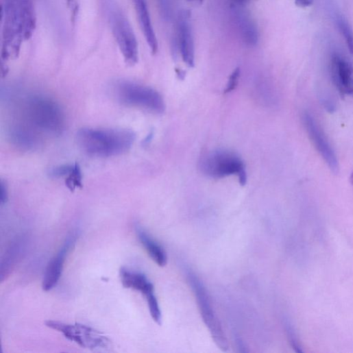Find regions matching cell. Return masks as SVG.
<instances>
[{
  "mask_svg": "<svg viewBox=\"0 0 353 353\" xmlns=\"http://www.w3.org/2000/svg\"><path fill=\"white\" fill-rule=\"evenodd\" d=\"M350 184L353 186V172L352 173L351 175H350Z\"/></svg>",
  "mask_w": 353,
  "mask_h": 353,
  "instance_id": "4dcf8cb0",
  "label": "cell"
},
{
  "mask_svg": "<svg viewBox=\"0 0 353 353\" xmlns=\"http://www.w3.org/2000/svg\"><path fill=\"white\" fill-rule=\"evenodd\" d=\"M36 27L32 0H4L3 57H16Z\"/></svg>",
  "mask_w": 353,
  "mask_h": 353,
  "instance_id": "6da1fadb",
  "label": "cell"
},
{
  "mask_svg": "<svg viewBox=\"0 0 353 353\" xmlns=\"http://www.w3.org/2000/svg\"><path fill=\"white\" fill-rule=\"evenodd\" d=\"M314 0H295V4L300 8H307L312 5Z\"/></svg>",
  "mask_w": 353,
  "mask_h": 353,
  "instance_id": "484cf974",
  "label": "cell"
},
{
  "mask_svg": "<svg viewBox=\"0 0 353 353\" xmlns=\"http://www.w3.org/2000/svg\"><path fill=\"white\" fill-rule=\"evenodd\" d=\"M231 13L234 25L243 42L249 47L256 46L259 40L258 29L244 5L232 3Z\"/></svg>",
  "mask_w": 353,
  "mask_h": 353,
  "instance_id": "8fae6325",
  "label": "cell"
},
{
  "mask_svg": "<svg viewBox=\"0 0 353 353\" xmlns=\"http://www.w3.org/2000/svg\"><path fill=\"white\" fill-rule=\"evenodd\" d=\"M136 138V134L127 129L83 128L76 135L80 149L97 158L123 155L132 149Z\"/></svg>",
  "mask_w": 353,
  "mask_h": 353,
  "instance_id": "7a4b0ae2",
  "label": "cell"
},
{
  "mask_svg": "<svg viewBox=\"0 0 353 353\" xmlns=\"http://www.w3.org/2000/svg\"><path fill=\"white\" fill-rule=\"evenodd\" d=\"M147 300L149 311L154 320L159 325L162 324V313L158 302V300L154 294V291L148 293L145 295Z\"/></svg>",
  "mask_w": 353,
  "mask_h": 353,
  "instance_id": "44dd1931",
  "label": "cell"
},
{
  "mask_svg": "<svg viewBox=\"0 0 353 353\" xmlns=\"http://www.w3.org/2000/svg\"><path fill=\"white\" fill-rule=\"evenodd\" d=\"M331 73L333 82L341 95H353V73L352 65L337 54L331 59Z\"/></svg>",
  "mask_w": 353,
  "mask_h": 353,
  "instance_id": "4fadbf2b",
  "label": "cell"
},
{
  "mask_svg": "<svg viewBox=\"0 0 353 353\" xmlns=\"http://www.w3.org/2000/svg\"><path fill=\"white\" fill-rule=\"evenodd\" d=\"M188 2H189L190 3L194 5H201L203 2H204V0H187Z\"/></svg>",
  "mask_w": 353,
  "mask_h": 353,
  "instance_id": "4316f807",
  "label": "cell"
},
{
  "mask_svg": "<svg viewBox=\"0 0 353 353\" xmlns=\"http://www.w3.org/2000/svg\"><path fill=\"white\" fill-rule=\"evenodd\" d=\"M200 168L205 175L213 179L236 175L242 186L247 182L243 161L238 154L228 150L218 149L208 154L202 159Z\"/></svg>",
  "mask_w": 353,
  "mask_h": 353,
  "instance_id": "8992f818",
  "label": "cell"
},
{
  "mask_svg": "<svg viewBox=\"0 0 353 353\" xmlns=\"http://www.w3.org/2000/svg\"><path fill=\"white\" fill-rule=\"evenodd\" d=\"M136 231L138 239L148 252L151 258L160 267L167 264V256L163 248L158 245L150 235L140 226L137 225Z\"/></svg>",
  "mask_w": 353,
  "mask_h": 353,
  "instance_id": "2e32d148",
  "label": "cell"
},
{
  "mask_svg": "<svg viewBox=\"0 0 353 353\" xmlns=\"http://www.w3.org/2000/svg\"><path fill=\"white\" fill-rule=\"evenodd\" d=\"M187 277L195 295L201 315L215 343L222 351H227L228 349L227 339L212 307L210 297L203 283L191 272L188 273Z\"/></svg>",
  "mask_w": 353,
  "mask_h": 353,
  "instance_id": "52a82bcc",
  "label": "cell"
},
{
  "mask_svg": "<svg viewBox=\"0 0 353 353\" xmlns=\"http://www.w3.org/2000/svg\"><path fill=\"white\" fill-rule=\"evenodd\" d=\"M24 112L29 125L44 133L59 135L65 126V117L60 106L44 95H33L26 100Z\"/></svg>",
  "mask_w": 353,
  "mask_h": 353,
  "instance_id": "277c9868",
  "label": "cell"
},
{
  "mask_svg": "<svg viewBox=\"0 0 353 353\" xmlns=\"http://www.w3.org/2000/svg\"><path fill=\"white\" fill-rule=\"evenodd\" d=\"M65 183L68 188L74 191L76 188L82 187V173L81 168L77 163L75 164V167L71 174L66 177Z\"/></svg>",
  "mask_w": 353,
  "mask_h": 353,
  "instance_id": "ffe728a7",
  "label": "cell"
},
{
  "mask_svg": "<svg viewBox=\"0 0 353 353\" xmlns=\"http://www.w3.org/2000/svg\"><path fill=\"white\" fill-rule=\"evenodd\" d=\"M78 235V231L73 230L66 239L58 254L49 263L42 280V289L45 291H51L60 281L66 258L74 247Z\"/></svg>",
  "mask_w": 353,
  "mask_h": 353,
  "instance_id": "9c48e42d",
  "label": "cell"
},
{
  "mask_svg": "<svg viewBox=\"0 0 353 353\" xmlns=\"http://www.w3.org/2000/svg\"><path fill=\"white\" fill-rule=\"evenodd\" d=\"M177 37L181 57L188 67L195 66V43L190 13L179 12L177 20Z\"/></svg>",
  "mask_w": 353,
  "mask_h": 353,
  "instance_id": "30bf717a",
  "label": "cell"
},
{
  "mask_svg": "<svg viewBox=\"0 0 353 353\" xmlns=\"http://www.w3.org/2000/svg\"><path fill=\"white\" fill-rule=\"evenodd\" d=\"M139 24L153 54L158 51V42L153 26L147 0H133Z\"/></svg>",
  "mask_w": 353,
  "mask_h": 353,
  "instance_id": "5bb4252c",
  "label": "cell"
},
{
  "mask_svg": "<svg viewBox=\"0 0 353 353\" xmlns=\"http://www.w3.org/2000/svg\"><path fill=\"white\" fill-rule=\"evenodd\" d=\"M248 1H250V0H232V3L245 5Z\"/></svg>",
  "mask_w": 353,
  "mask_h": 353,
  "instance_id": "83f0119b",
  "label": "cell"
},
{
  "mask_svg": "<svg viewBox=\"0 0 353 353\" xmlns=\"http://www.w3.org/2000/svg\"><path fill=\"white\" fill-rule=\"evenodd\" d=\"M115 42L125 62L134 66L139 60V47L134 30L117 0H100Z\"/></svg>",
  "mask_w": 353,
  "mask_h": 353,
  "instance_id": "3957f363",
  "label": "cell"
},
{
  "mask_svg": "<svg viewBox=\"0 0 353 353\" xmlns=\"http://www.w3.org/2000/svg\"><path fill=\"white\" fill-rule=\"evenodd\" d=\"M45 324L84 348L105 349L110 345V340L102 332L83 324H71L51 320L46 321Z\"/></svg>",
  "mask_w": 353,
  "mask_h": 353,
  "instance_id": "ba28073f",
  "label": "cell"
},
{
  "mask_svg": "<svg viewBox=\"0 0 353 353\" xmlns=\"http://www.w3.org/2000/svg\"><path fill=\"white\" fill-rule=\"evenodd\" d=\"M289 339L291 341V343L292 344V346L293 348L298 352H302V350H301V348L299 345L298 342L297 341L296 337L295 336V334L293 333L292 329L289 327L287 329Z\"/></svg>",
  "mask_w": 353,
  "mask_h": 353,
  "instance_id": "d4e9b609",
  "label": "cell"
},
{
  "mask_svg": "<svg viewBox=\"0 0 353 353\" xmlns=\"http://www.w3.org/2000/svg\"><path fill=\"white\" fill-rule=\"evenodd\" d=\"M9 137L14 145L23 149L33 150L39 145L36 132L23 125L12 126L9 130Z\"/></svg>",
  "mask_w": 353,
  "mask_h": 353,
  "instance_id": "9a60e30c",
  "label": "cell"
},
{
  "mask_svg": "<svg viewBox=\"0 0 353 353\" xmlns=\"http://www.w3.org/2000/svg\"><path fill=\"white\" fill-rule=\"evenodd\" d=\"M177 73L180 78L183 79L184 77V72L181 70H177Z\"/></svg>",
  "mask_w": 353,
  "mask_h": 353,
  "instance_id": "f1b7e54d",
  "label": "cell"
},
{
  "mask_svg": "<svg viewBox=\"0 0 353 353\" xmlns=\"http://www.w3.org/2000/svg\"><path fill=\"white\" fill-rule=\"evenodd\" d=\"M68 1V3L70 6H73L75 3V0H67Z\"/></svg>",
  "mask_w": 353,
  "mask_h": 353,
  "instance_id": "f546056e",
  "label": "cell"
},
{
  "mask_svg": "<svg viewBox=\"0 0 353 353\" xmlns=\"http://www.w3.org/2000/svg\"><path fill=\"white\" fill-rule=\"evenodd\" d=\"M121 278L123 287L141 292L145 295L154 291V287L143 273L134 272L127 269L121 270Z\"/></svg>",
  "mask_w": 353,
  "mask_h": 353,
  "instance_id": "e0dca14e",
  "label": "cell"
},
{
  "mask_svg": "<svg viewBox=\"0 0 353 353\" xmlns=\"http://www.w3.org/2000/svg\"><path fill=\"white\" fill-rule=\"evenodd\" d=\"M113 86L114 95L124 104L157 113H162L165 110L162 95L151 87L129 80L117 81Z\"/></svg>",
  "mask_w": 353,
  "mask_h": 353,
  "instance_id": "5b68a950",
  "label": "cell"
},
{
  "mask_svg": "<svg viewBox=\"0 0 353 353\" xmlns=\"http://www.w3.org/2000/svg\"><path fill=\"white\" fill-rule=\"evenodd\" d=\"M337 27L343 36L350 53L353 55V31L348 22L341 16L336 18Z\"/></svg>",
  "mask_w": 353,
  "mask_h": 353,
  "instance_id": "d6986e66",
  "label": "cell"
},
{
  "mask_svg": "<svg viewBox=\"0 0 353 353\" xmlns=\"http://www.w3.org/2000/svg\"><path fill=\"white\" fill-rule=\"evenodd\" d=\"M75 167L73 165H63L49 169L48 175L51 178H60L69 176Z\"/></svg>",
  "mask_w": 353,
  "mask_h": 353,
  "instance_id": "7402d4cb",
  "label": "cell"
},
{
  "mask_svg": "<svg viewBox=\"0 0 353 353\" xmlns=\"http://www.w3.org/2000/svg\"><path fill=\"white\" fill-rule=\"evenodd\" d=\"M22 241L14 243L8 250L1 263L0 278L3 281L12 271L24 253V245Z\"/></svg>",
  "mask_w": 353,
  "mask_h": 353,
  "instance_id": "ac0fdd59",
  "label": "cell"
},
{
  "mask_svg": "<svg viewBox=\"0 0 353 353\" xmlns=\"http://www.w3.org/2000/svg\"><path fill=\"white\" fill-rule=\"evenodd\" d=\"M0 203L4 205L8 200V189L6 183L2 180L0 183Z\"/></svg>",
  "mask_w": 353,
  "mask_h": 353,
  "instance_id": "cb8c5ba5",
  "label": "cell"
},
{
  "mask_svg": "<svg viewBox=\"0 0 353 353\" xmlns=\"http://www.w3.org/2000/svg\"><path fill=\"white\" fill-rule=\"evenodd\" d=\"M241 71L240 68L235 69L229 77L226 89L224 90L225 93L232 92L233 90L236 88L239 85V80L241 78Z\"/></svg>",
  "mask_w": 353,
  "mask_h": 353,
  "instance_id": "603a6c76",
  "label": "cell"
},
{
  "mask_svg": "<svg viewBox=\"0 0 353 353\" xmlns=\"http://www.w3.org/2000/svg\"><path fill=\"white\" fill-rule=\"evenodd\" d=\"M303 121L306 132L316 149L321 154L330 170L334 173L339 171V162L337 156L324 135L315 124L313 117L308 113H304Z\"/></svg>",
  "mask_w": 353,
  "mask_h": 353,
  "instance_id": "7c38bea8",
  "label": "cell"
}]
</instances>
